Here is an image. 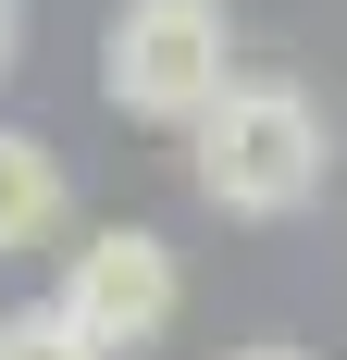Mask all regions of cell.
<instances>
[{
    "label": "cell",
    "mask_w": 347,
    "mask_h": 360,
    "mask_svg": "<svg viewBox=\"0 0 347 360\" xmlns=\"http://www.w3.org/2000/svg\"><path fill=\"white\" fill-rule=\"evenodd\" d=\"M50 311H63L74 335L100 360H137L174 335V311H186V274H174V236H149V224H87L63 249V274H50Z\"/></svg>",
    "instance_id": "3957f363"
},
{
    "label": "cell",
    "mask_w": 347,
    "mask_h": 360,
    "mask_svg": "<svg viewBox=\"0 0 347 360\" xmlns=\"http://www.w3.org/2000/svg\"><path fill=\"white\" fill-rule=\"evenodd\" d=\"M0 63H13V25H0Z\"/></svg>",
    "instance_id": "ba28073f"
},
{
    "label": "cell",
    "mask_w": 347,
    "mask_h": 360,
    "mask_svg": "<svg viewBox=\"0 0 347 360\" xmlns=\"http://www.w3.org/2000/svg\"><path fill=\"white\" fill-rule=\"evenodd\" d=\"M236 87V25L223 0H124L100 25V100L124 124H199Z\"/></svg>",
    "instance_id": "7a4b0ae2"
},
{
    "label": "cell",
    "mask_w": 347,
    "mask_h": 360,
    "mask_svg": "<svg viewBox=\"0 0 347 360\" xmlns=\"http://www.w3.org/2000/svg\"><path fill=\"white\" fill-rule=\"evenodd\" d=\"M63 236H74V174H63V149L25 137V124H0V261L63 249Z\"/></svg>",
    "instance_id": "277c9868"
},
{
    "label": "cell",
    "mask_w": 347,
    "mask_h": 360,
    "mask_svg": "<svg viewBox=\"0 0 347 360\" xmlns=\"http://www.w3.org/2000/svg\"><path fill=\"white\" fill-rule=\"evenodd\" d=\"M335 249H347V236H335Z\"/></svg>",
    "instance_id": "9c48e42d"
},
{
    "label": "cell",
    "mask_w": 347,
    "mask_h": 360,
    "mask_svg": "<svg viewBox=\"0 0 347 360\" xmlns=\"http://www.w3.org/2000/svg\"><path fill=\"white\" fill-rule=\"evenodd\" d=\"M223 360H310V348H223Z\"/></svg>",
    "instance_id": "8992f818"
},
{
    "label": "cell",
    "mask_w": 347,
    "mask_h": 360,
    "mask_svg": "<svg viewBox=\"0 0 347 360\" xmlns=\"http://www.w3.org/2000/svg\"><path fill=\"white\" fill-rule=\"evenodd\" d=\"M0 360H100V348H87L50 298H25V311H0Z\"/></svg>",
    "instance_id": "5b68a950"
},
{
    "label": "cell",
    "mask_w": 347,
    "mask_h": 360,
    "mask_svg": "<svg viewBox=\"0 0 347 360\" xmlns=\"http://www.w3.org/2000/svg\"><path fill=\"white\" fill-rule=\"evenodd\" d=\"M13 13H25V0H0V25H13Z\"/></svg>",
    "instance_id": "52a82bcc"
},
{
    "label": "cell",
    "mask_w": 347,
    "mask_h": 360,
    "mask_svg": "<svg viewBox=\"0 0 347 360\" xmlns=\"http://www.w3.org/2000/svg\"><path fill=\"white\" fill-rule=\"evenodd\" d=\"M322 162H335V124H322L310 87L285 75H236L223 100L186 124V174L223 224H298L322 199Z\"/></svg>",
    "instance_id": "6da1fadb"
}]
</instances>
